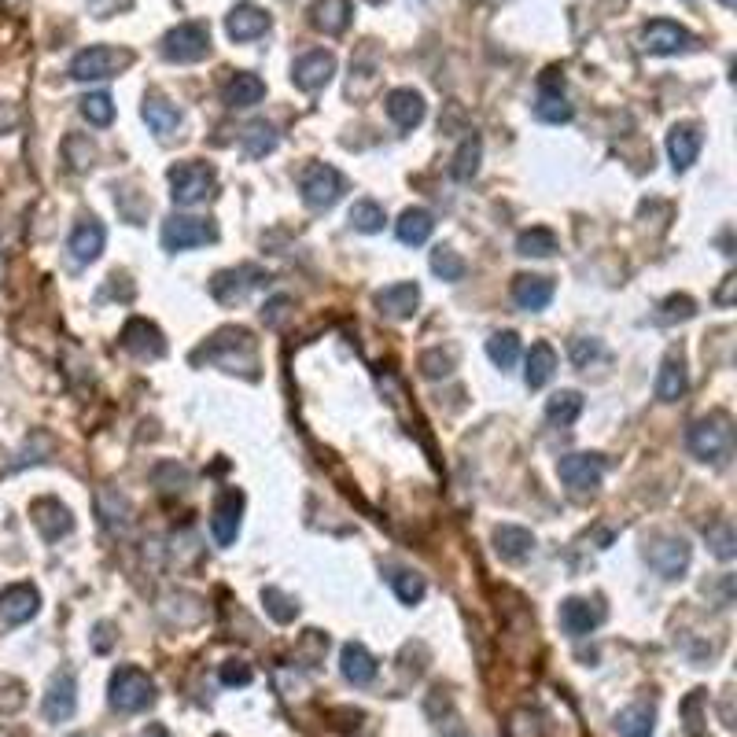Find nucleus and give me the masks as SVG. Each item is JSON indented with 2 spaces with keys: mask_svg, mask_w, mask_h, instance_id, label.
<instances>
[{
  "mask_svg": "<svg viewBox=\"0 0 737 737\" xmlns=\"http://www.w3.org/2000/svg\"><path fill=\"white\" fill-rule=\"evenodd\" d=\"M395 233H398V240H402V244L421 247V244H428V236L435 233V218L424 211V207H410V211L398 214Z\"/></svg>",
  "mask_w": 737,
  "mask_h": 737,
  "instance_id": "7c9ffc66",
  "label": "nucleus"
},
{
  "mask_svg": "<svg viewBox=\"0 0 737 737\" xmlns=\"http://www.w3.org/2000/svg\"><path fill=\"white\" fill-rule=\"evenodd\" d=\"M686 443H690V454L704 465H726L730 454H734V428H730V417L726 413H708L701 421L690 424L686 432Z\"/></svg>",
  "mask_w": 737,
  "mask_h": 737,
  "instance_id": "f03ea898",
  "label": "nucleus"
},
{
  "mask_svg": "<svg viewBox=\"0 0 737 737\" xmlns=\"http://www.w3.org/2000/svg\"><path fill=\"white\" fill-rule=\"evenodd\" d=\"M37 609H41V594L30 583H15L0 594V620L12 623V627L34 620Z\"/></svg>",
  "mask_w": 737,
  "mask_h": 737,
  "instance_id": "6ab92c4d",
  "label": "nucleus"
},
{
  "mask_svg": "<svg viewBox=\"0 0 737 737\" xmlns=\"http://www.w3.org/2000/svg\"><path fill=\"white\" fill-rule=\"evenodd\" d=\"M601 620H605V609H601V601H590V597H568L557 612V623L568 638H586L601 627Z\"/></svg>",
  "mask_w": 737,
  "mask_h": 737,
  "instance_id": "9b49d317",
  "label": "nucleus"
},
{
  "mask_svg": "<svg viewBox=\"0 0 737 737\" xmlns=\"http://www.w3.org/2000/svg\"><path fill=\"white\" fill-rule=\"evenodd\" d=\"M82 115L89 118V126H111L115 104H111V96L107 93H89V96H82Z\"/></svg>",
  "mask_w": 737,
  "mask_h": 737,
  "instance_id": "de8ad7c7",
  "label": "nucleus"
},
{
  "mask_svg": "<svg viewBox=\"0 0 737 737\" xmlns=\"http://www.w3.org/2000/svg\"><path fill=\"white\" fill-rule=\"evenodd\" d=\"M391 586H395V594H398V601H402V605H421L424 590H428L417 572H395V575H391Z\"/></svg>",
  "mask_w": 737,
  "mask_h": 737,
  "instance_id": "49530a36",
  "label": "nucleus"
},
{
  "mask_svg": "<svg viewBox=\"0 0 737 737\" xmlns=\"http://www.w3.org/2000/svg\"><path fill=\"white\" fill-rule=\"evenodd\" d=\"M557 251V233L553 229H527L516 236V255L524 258H550Z\"/></svg>",
  "mask_w": 737,
  "mask_h": 737,
  "instance_id": "4c0bfd02",
  "label": "nucleus"
},
{
  "mask_svg": "<svg viewBox=\"0 0 737 737\" xmlns=\"http://www.w3.org/2000/svg\"><path fill=\"white\" fill-rule=\"evenodd\" d=\"M163 56L170 63H199L211 52V30L199 23H181L163 37Z\"/></svg>",
  "mask_w": 737,
  "mask_h": 737,
  "instance_id": "423d86ee",
  "label": "nucleus"
},
{
  "mask_svg": "<svg viewBox=\"0 0 737 737\" xmlns=\"http://www.w3.org/2000/svg\"><path fill=\"white\" fill-rule=\"evenodd\" d=\"M557 373V351L550 343H535L531 354H527V369H524V384L535 391V387H546Z\"/></svg>",
  "mask_w": 737,
  "mask_h": 737,
  "instance_id": "72a5a7b5",
  "label": "nucleus"
},
{
  "mask_svg": "<svg viewBox=\"0 0 737 737\" xmlns=\"http://www.w3.org/2000/svg\"><path fill=\"white\" fill-rule=\"evenodd\" d=\"M601 354V343L594 340H572V362L575 365H590Z\"/></svg>",
  "mask_w": 737,
  "mask_h": 737,
  "instance_id": "4d7b16f0",
  "label": "nucleus"
},
{
  "mask_svg": "<svg viewBox=\"0 0 737 737\" xmlns=\"http://www.w3.org/2000/svg\"><path fill=\"white\" fill-rule=\"evenodd\" d=\"M141 737H170V730H166L163 723H148V726H144Z\"/></svg>",
  "mask_w": 737,
  "mask_h": 737,
  "instance_id": "bf43d9fd",
  "label": "nucleus"
},
{
  "mask_svg": "<svg viewBox=\"0 0 737 737\" xmlns=\"http://www.w3.org/2000/svg\"><path fill=\"white\" fill-rule=\"evenodd\" d=\"M616 730L620 737H653L656 730V712L653 704H631L616 715Z\"/></svg>",
  "mask_w": 737,
  "mask_h": 737,
  "instance_id": "c9c22d12",
  "label": "nucleus"
},
{
  "mask_svg": "<svg viewBox=\"0 0 737 737\" xmlns=\"http://www.w3.org/2000/svg\"><path fill=\"white\" fill-rule=\"evenodd\" d=\"M579 413H583V395H579V391H557V395L546 402V417H550L553 424H572Z\"/></svg>",
  "mask_w": 737,
  "mask_h": 737,
  "instance_id": "79ce46f5",
  "label": "nucleus"
},
{
  "mask_svg": "<svg viewBox=\"0 0 737 737\" xmlns=\"http://www.w3.org/2000/svg\"><path fill=\"white\" fill-rule=\"evenodd\" d=\"M262 96H266V82L258 78V74H233L229 85H225V104L229 107H255L262 104Z\"/></svg>",
  "mask_w": 737,
  "mask_h": 737,
  "instance_id": "473e14b6",
  "label": "nucleus"
},
{
  "mask_svg": "<svg viewBox=\"0 0 737 737\" xmlns=\"http://www.w3.org/2000/svg\"><path fill=\"white\" fill-rule=\"evenodd\" d=\"M133 63L129 48H111V45H89L71 59V78L74 82H104L115 78Z\"/></svg>",
  "mask_w": 737,
  "mask_h": 737,
  "instance_id": "20e7f679",
  "label": "nucleus"
},
{
  "mask_svg": "<svg viewBox=\"0 0 737 737\" xmlns=\"http://www.w3.org/2000/svg\"><path fill=\"white\" fill-rule=\"evenodd\" d=\"M30 516H34L37 531H41L48 542H56V539H63V535H71L74 531L71 509H67L63 502H56V498H41V502H34Z\"/></svg>",
  "mask_w": 737,
  "mask_h": 737,
  "instance_id": "5701e85b",
  "label": "nucleus"
},
{
  "mask_svg": "<svg viewBox=\"0 0 737 737\" xmlns=\"http://www.w3.org/2000/svg\"><path fill=\"white\" fill-rule=\"evenodd\" d=\"M535 550V535L527 531V527H516V524H502L494 527V553L509 564H520L524 557H531Z\"/></svg>",
  "mask_w": 737,
  "mask_h": 737,
  "instance_id": "393cba45",
  "label": "nucleus"
},
{
  "mask_svg": "<svg viewBox=\"0 0 737 737\" xmlns=\"http://www.w3.org/2000/svg\"><path fill=\"white\" fill-rule=\"evenodd\" d=\"M557 476L564 480V487L586 494L601 487V476H605V461L597 454H568L557 461Z\"/></svg>",
  "mask_w": 737,
  "mask_h": 737,
  "instance_id": "f8f14e48",
  "label": "nucleus"
},
{
  "mask_svg": "<svg viewBox=\"0 0 737 737\" xmlns=\"http://www.w3.org/2000/svg\"><path fill=\"white\" fill-rule=\"evenodd\" d=\"M704 539H708V550H712L719 561H734L737 535H734V524H730V520H715V524L704 531Z\"/></svg>",
  "mask_w": 737,
  "mask_h": 737,
  "instance_id": "ea45409f",
  "label": "nucleus"
},
{
  "mask_svg": "<svg viewBox=\"0 0 737 737\" xmlns=\"http://www.w3.org/2000/svg\"><path fill=\"white\" fill-rule=\"evenodd\" d=\"M480 155H483L480 137H465V144H461V148H457V155H454L450 174H454L457 181H472V177H476V170H480Z\"/></svg>",
  "mask_w": 737,
  "mask_h": 737,
  "instance_id": "a19ab883",
  "label": "nucleus"
},
{
  "mask_svg": "<svg viewBox=\"0 0 737 737\" xmlns=\"http://www.w3.org/2000/svg\"><path fill=\"white\" fill-rule=\"evenodd\" d=\"M266 281H270V273L258 270V266H236V270L214 273L211 295L218 299V303L233 306V303H240V299H247L255 288H262Z\"/></svg>",
  "mask_w": 737,
  "mask_h": 737,
  "instance_id": "1a4fd4ad",
  "label": "nucleus"
},
{
  "mask_svg": "<svg viewBox=\"0 0 737 737\" xmlns=\"http://www.w3.org/2000/svg\"><path fill=\"white\" fill-rule=\"evenodd\" d=\"M553 281L550 277H535V273H520L513 281V303L520 310H546L553 303Z\"/></svg>",
  "mask_w": 737,
  "mask_h": 737,
  "instance_id": "a878e982",
  "label": "nucleus"
},
{
  "mask_svg": "<svg viewBox=\"0 0 737 737\" xmlns=\"http://www.w3.org/2000/svg\"><path fill=\"white\" fill-rule=\"evenodd\" d=\"M299 192H303L306 207H314V211H328L343 192V177L340 170H332L325 163H314L306 166L303 177H299Z\"/></svg>",
  "mask_w": 737,
  "mask_h": 737,
  "instance_id": "0eeeda50",
  "label": "nucleus"
},
{
  "mask_svg": "<svg viewBox=\"0 0 737 737\" xmlns=\"http://www.w3.org/2000/svg\"><path fill=\"white\" fill-rule=\"evenodd\" d=\"M218 240V229H214L207 218H185V214H170L163 222V247L166 251H188V247H203Z\"/></svg>",
  "mask_w": 737,
  "mask_h": 737,
  "instance_id": "6e6552de",
  "label": "nucleus"
},
{
  "mask_svg": "<svg viewBox=\"0 0 737 737\" xmlns=\"http://www.w3.org/2000/svg\"><path fill=\"white\" fill-rule=\"evenodd\" d=\"M723 4H726V8H730V4H734V0H723Z\"/></svg>",
  "mask_w": 737,
  "mask_h": 737,
  "instance_id": "680f3d73",
  "label": "nucleus"
},
{
  "mask_svg": "<svg viewBox=\"0 0 737 737\" xmlns=\"http://www.w3.org/2000/svg\"><path fill=\"white\" fill-rule=\"evenodd\" d=\"M424 96L413 93V89H395V93L387 96V115L395 122L398 129H413L424 122Z\"/></svg>",
  "mask_w": 737,
  "mask_h": 737,
  "instance_id": "bb28decb",
  "label": "nucleus"
},
{
  "mask_svg": "<svg viewBox=\"0 0 737 737\" xmlns=\"http://www.w3.org/2000/svg\"><path fill=\"white\" fill-rule=\"evenodd\" d=\"M340 671H343V679L354 682V686H369V682L376 679V660H373V653H369L365 645L351 642V645H343Z\"/></svg>",
  "mask_w": 737,
  "mask_h": 737,
  "instance_id": "c85d7f7f",
  "label": "nucleus"
},
{
  "mask_svg": "<svg viewBox=\"0 0 737 737\" xmlns=\"http://www.w3.org/2000/svg\"><path fill=\"white\" fill-rule=\"evenodd\" d=\"M693 37L690 30H682L679 23H667V19H653L642 30V48L649 56H675L682 48H690Z\"/></svg>",
  "mask_w": 737,
  "mask_h": 737,
  "instance_id": "2eb2a0df",
  "label": "nucleus"
},
{
  "mask_svg": "<svg viewBox=\"0 0 737 737\" xmlns=\"http://www.w3.org/2000/svg\"><path fill=\"white\" fill-rule=\"evenodd\" d=\"M465 258L457 255L454 247H435L432 251V273L435 277H443V281H461V277H465Z\"/></svg>",
  "mask_w": 737,
  "mask_h": 737,
  "instance_id": "c03bdc74",
  "label": "nucleus"
},
{
  "mask_svg": "<svg viewBox=\"0 0 737 737\" xmlns=\"http://www.w3.org/2000/svg\"><path fill=\"white\" fill-rule=\"evenodd\" d=\"M332 74H336V59L332 52H310L295 63L292 71V82L303 89V93H317V89H325L332 82Z\"/></svg>",
  "mask_w": 737,
  "mask_h": 737,
  "instance_id": "4be33fe9",
  "label": "nucleus"
},
{
  "mask_svg": "<svg viewBox=\"0 0 737 737\" xmlns=\"http://www.w3.org/2000/svg\"><path fill=\"white\" fill-rule=\"evenodd\" d=\"M310 19L321 34L336 37L347 30L351 23V0H314V8H310Z\"/></svg>",
  "mask_w": 737,
  "mask_h": 737,
  "instance_id": "c756f323",
  "label": "nucleus"
},
{
  "mask_svg": "<svg viewBox=\"0 0 737 737\" xmlns=\"http://www.w3.org/2000/svg\"><path fill=\"white\" fill-rule=\"evenodd\" d=\"M509 737H550V734H546V726H542L539 715L516 712L513 723H509Z\"/></svg>",
  "mask_w": 737,
  "mask_h": 737,
  "instance_id": "3c124183",
  "label": "nucleus"
},
{
  "mask_svg": "<svg viewBox=\"0 0 737 737\" xmlns=\"http://www.w3.org/2000/svg\"><path fill=\"white\" fill-rule=\"evenodd\" d=\"M262 605H266V612H270L277 623H292L295 616H299V605H295L284 590H277V586H266V590H262Z\"/></svg>",
  "mask_w": 737,
  "mask_h": 737,
  "instance_id": "a18cd8bd",
  "label": "nucleus"
},
{
  "mask_svg": "<svg viewBox=\"0 0 737 737\" xmlns=\"http://www.w3.org/2000/svg\"><path fill=\"white\" fill-rule=\"evenodd\" d=\"M104 244H107L104 225L96 222V218H82V222L74 225L67 251H71V258L78 266H89V262H96V258L104 255Z\"/></svg>",
  "mask_w": 737,
  "mask_h": 737,
  "instance_id": "aec40b11",
  "label": "nucleus"
},
{
  "mask_svg": "<svg viewBox=\"0 0 737 737\" xmlns=\"http://www.w3.org/2000/svg\"><path fill=\"white\" fill-rule=\"evenodd\" d=\"M421 373L428 380H443V376L454 373V354H443V351H424L421 354Z\"/></svg>",
  "mask_w": 737,
  "mask_h": 737,
  "instance_id": "8fccbe9b",
  "label": "nucleus"
},
{
  "mask_svg": "<svg viewBox=\"0 0 737 737\" xmlns=\"http://www.w3.org/2000/svg\"><path fill=\"white\" fill-rule=\"evenodd\" d=\"M693 314H697V303L690 295H667L660 303V321H690Z\"/></svg>",
  "mask_w": 737,
  "mask_h": 737,
  "instance_id": "09e8293b",
  "label": "nucleus"
},
{
  "mask_svg": "<svg viewBox=\"0 0 737 737\" xmlns=\"http://www.w3.org/2000/svg\"><path fill=\"white\" fill-rule=\"evenodd\" d=\"M74 708H78V682H74V671H56L52 682H48L41 712H45L48 723H63V719H71L74 715Z\"/></svg>",
  "mask_w": 737,
  "mask_h": 737,
  "instance_id": "4468645a",
  "label": "nucleus"
},
{
  "mask_svg": "<svg viewBox=\"0 0 737 737\" xmlns=\"http://www.w3.org/2000/svg\"><path fill=\"white\" fill-rule=\"evenodd\" d=\"M107 631H111L107 623H100V627H96V649H100V653H107V645H111V638H107Z\"/></svg>",
  "mask_w": 737,
  "mask_h": 737,
  "instance_id": "13d9d810",
  "label": "nucleus"
},
{
  "mask_svg": "<svg viewBox=\"0 0 737 737\" xmlns=\"http://www.w3.org/2000/svg\"><path fill=\"white\" fill-rule=\"evenodd\" d=\"M701 704H704V693L693 690L686 701H682V715H686V734L690 737H701L704 734V719H701Z\"/></svg>",
  "mask_w": 737,
  "mask_h": 737,
  "instance_id": "603ef678",
  "label": "nucleus"
},
{
  "mask_svg": "<svg viewBox=\"0 0 737 737\" xmlns=\"http://www.w3.org/2000/svg\"><path fill=\"white\" fill-rule=\"evenodd\" d=\"M122 347H126L133 358H141V362H155V358H163L166 354L163 332H159L152 321H144V317H133V321L122 328Z\"/></svg>",
  "mask_w": 737,
  "mask_h": 737,
  "instance_id": "ddd939ff",
  "label": "nucleus"
},
{
  "mask_svg": "<svg viewBox=\"0 0 737 737\" xmlns=\"http://www.w3.org/2000/svg\"><path fill=\"white\" fill-rule=\"evenodd\" d=\"M71 737H89V734H71Z\"/></svg>",
  "mask_w": 737,
  "mask_h": 737,
  "instance_id": "e2e57ef3",
  "label": "nucleus"
},
{
  "mask_svg": "<svg viewBox=\"0 0 737 737\" xmlns=\"http://www.w3.org/2000/svg\"><path fill=\"white\" fill-rule=\"evenodd\" d=\"M166 177H170V196L177 207H196L203 199H211L218 188V174L207 163H177L170 166Z\"/></svg>",
  "mask_w": 737,
  "mask_h": 737,
  "instance_id": "39448f33",
  "label": "nucleus"
},
{
  "mask_svg": "<svg viewBox=\"0 0 737 737\" xmlns=\"http://www.w3.org/2000/svg\"><path fill=\"white\" fill-rule=\"evenodd\" d=\"M376 310L384 317H391V321H406V317L417 314V306H421V288L410 281L402 284H387L384 292H376Z\"/></svg>",
  "mask_w": 737,
  "mask_h": 737,
  "instance_id": "a211bd4d",
  "label": "nucleus"
},
{
  "mask_svg": "<svg viewBox=\"0 0 737 737\" xmlns=\"http://www.w3.org/2000/svg\"><path fill=\"white\" fill-rule=\"evenodd\" d=\"M192 362L196 365L207 362L225 369V373H244L247 380H258V347L247 328H222V332H214L211 340L192 354Z\"/></svg>",
  "mask_w": 737,
  "mask_h": 737,
  "instance_id": "f257e3e1",
  "label": "nucleus"
},
{
  "mask_svg": "<svg viewBox=\"0 0 737 737\" xmlns=\"http://www.w3.org/2000/svg\"><path fill=\"white\" fill-rule=\"evenodd\" d=\"M701 144H704V133L697 122H682V126H675L667 133V155H671L675 174H682V170H690V166L697 163Z\"/></svg>",
  "mask_w": 737,
  "mask_h": 737,
  "instance_id": "f3484780",
  "label": "nucleus"
},
{
  "mask_svg": "<svg viewBox=\"0 0 737 737\" xmlns=\"http://www.w3.org/2000/svg\"><path fill=\"white\" fill-rule=\"evenodd\" d=\"M682 395H686V362H682V354H667L660 362V373H656V398L675 402Z\"/></svg>",
  "mask_w": 737,
  "mask_h": 737,
  "instance_id": "2f4dec72",
  "label": "nucleus"
},
{
  "mask_svg": "<svg viewBox=\"0 0 737 737\" xmlns=\"http://www.w3.org/2000/svg\"><path fill=\"white\" fill-rule=\"evenodd\" d=\"M369 4H380V0H369Z\"/></svg>",
  "mask_w": 737,
  "mask_h": 737,
  "instance_id": "0e129e2a",
  "label": "nucleus"
},
{
  "mask_svg": "<svg viewBox=\"0 0 737 737\" xmlns=\"http://www.w3.org/2000/svg\"><path fill=\"white\" fill-rule=\"evenodd\" d=\"M450 737H468V734H465V730H457V734H450Z\"/></svg>",
  "mask_w": 737,
  "mask_h": 737,
  "instance_id": "052dcab7",
  "label": "nucleus"
},
{
  "mask_svg": "<svg viewBox=\"0 0 737 737\" xmlns=\"http://www.w3.org/2000/svg\"><path fill=\"white\" fill-rule=\"evenodd\" d=\"M288 314H292V299H288V295H273L270 303L262 306V321H266V328H281L284 321H288Z\"/></svg>",
  "mask_w": 737,
  "mask_h": 737,
  "instance_id": "864d4df0",
  "label": "nucleus"
},
{
  "mask_svg": "<svg viewBox=\"0 0 737 737\" xmlns=\"http://www.w3.org/2000/svg\"><path fill=\"white\" fill-rule=\"evenodd\" d=\"M535 115L542 122H550V126H561L572 118V104H568V96H564V85L557 78V71H550L542 78V89H539V100H535Z\"/></svg>",
  "mask_w": 737,
  "mask_h": 737,
  "instance_id": "412c9836",
  "label": "nucleus"
},
{
  "mask_svg": "<svg viewBox=\"0 0 737 737\" xmlns=\"http://www.w3.org/2000/svg\"><path fill=\"white\" fill-rule=\"evenodd\" d=\"M218 737H222V734H218Z\"/></svg>",
  "mask_w": 737,
  "mask_h": 737,
  "instance_id": "69168bd1",
  "label": "nucleus"
},
{
  "mask_svg": "<svg viewBox=\"0 0 737 737\" xmlns=\"http://www.w3.org/2000/svg\"><path fill=\"white\" fill-rule=\"evenodd\" d=\"M270 30V15L262 12L258 4H236L233 12L225 15V34L233 41H255Z\"/></svg>",
  "mask_w": 737,
  "mask_h": 737,
  "instance_id": "b1692460",
  "label": "nucleus"
},
{
  "mask_svg": "<svg viewBox=\"0 0 737 737\" xmlns=\"http://www.w3.org/2000/svg\"><path fill=\"white\" fill-rule=\"evenodd\" d=\"M277 129L270 126V122H251V126L240 133V144H244V155H251V159H262V155H270L273 148H277Z\"/></svg>",
  "mask_w": 737,
  "mask_h": 737,
  "instance_id": "e433bc0d",
  "label": "nucleus"
},
{
  "mask_svg": "<svg viewBox=\"0 0 737 737\" xmlns=\"http://www.w3.org/2000/svg\"><path fill=\"white\" fill-rule=\"evenodd\" d=\"M240 513H244V494L240 491H222V498L214 502L211 516V535L218 546H233L240 535Z\"/></svg>",
  "mask_w": 737,
  "mask_h": 737,
  "instance_id": "dca6fc26",
  "label": "nucleus"
},
{
  "mask_svg": "<svg viewBox=\"0 0 737 737\" xmlns=\"http://www.w3.org/2000/svg\"><path fill=\"white\" fill-rule=\"evenodd\" d=\"M384 207L380 203H373V199H358L351 207V225L358 229V233H380L384 229Z\"/></svg>",
  "mask_w": 737,
  "mask_h": 737,
  "instance_id": "37998d69",
  "label": "nucleus"
},
{
  "mask_svg": "<svg viewBox=\"0 0 737 737\" xmlns=\"http://www.w3.org/2000/svg\"><path fill=\"white\" fill-rule=\"evenodd\" d=\"M487 358L498 369H513L516 358H520V336L516 332H494L491 340H487Z\"/></svg>",
  "mask_w": 737,
  "mask_h": 737,
  "instance_id": "58836bf2",
  "label": "nucleus"
},
{
  "mask_svg": "<svg viewBox=\"0 0 737 737\" xmlns=\"http://www.w3.org/2000/svg\"><path fill=\"white\" fill-rule=\"evenodd\" d=\"M328 649V638L321 631H306L303 634V645H299V656L306 653V667H317V660L325 656Z\"/></svg>",
  "mask_w": 737,
  "mask_h": 737,
  "instance_id": "6e6d98bb",
  "label": "nucleus"
},
{
  "mask_svg": "<svg viewBox=\"0 0 737 737\" xmlns=\"http://www.w3.org/2000/svg\"><path fill=\"white\" fill-rule=\"evenodd\" d=\"M645 561L656 575L664 579H679L686 568H690V542L675 539V535H664V539H653L645 546Z\"/></svg>",
  "mask_w": 737,
  "mask_h": 737,
  "instance_id": "9d476101",
  "label": "nucleus"
},
{
  "mask_svg": "<svg viewBox=\"0 0 737 737\" xmlns=\"http://www.w3.org/2000/svg\"><path fill=\"white\" fill-rule=\"evenodd\" d=\"M144 122H148V129H152L155 137H174L177 129H181V111H177L170 100H163V96H144V107H141Z\"/></svg>",
  "mask_w": 737,
  "mask_h": 737,
  "instance_id": "cd10ccee",
  "label": "nucleus"
},
{
  "mask_svg": "<svg viewBox=\"0 0 737 737\" xmlns=\"http://www.w3.org/2000/svg\"><path fill=\"white\" fill-rule=\"evenodd\" d=\"M107 697H111L115 712H144V708L155 704V682L144 675L141 667H118L111 682H107Z\"/></svg>",
  "mask_w": 737,
  "mask_h": 737,
  "instance_id": "7ed1b4c3",
  "label": "nucleus"
},
{
  "mask_svg": "<svg viewBox=\"0 0 737 737\" xmlns=\"http://www.w3.org/2000/svg\"><path fill=\"white\" fill-rule=\"evenodd\" d=\"M96 505H100V516H104V527H107V531H118V535H126L129 524H133V505L126 502V494H118V491H100Z\"/></svg>",
  "mask_w": 737,
  "mask_h": 737,
  "instance_id": "f704fd0d",
  "label": "nucleus"
},
{
  "mask_svg": "<svg viewBox=\"0 0 737 737\" xmlns=\"http://www.w3.org/2000/svg\"><path fill=\"white\" fill-rule=\"evenodd\" d=\"M251 679H255V671H251L247 660H225L222 664V682L229 690H233V686H247Z\"/></svg>",
  "mask_w": 737,
  "mask_h": 737,
  "instance_id": "5fc2aeb1",
  "label": "nucleus"
}]
</instances>
